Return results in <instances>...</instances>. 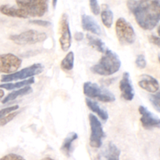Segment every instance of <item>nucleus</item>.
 <instances>
[{
	"label": "nucleus",
	"instance_id": "obj_27",
	"mask_svg": "<svg viewBox=\"0 0 160 160\" xmlns=\"http://www.w3.org/2000/svg\"><path fill=\"white\" fill-rule=\"evenodd\" d=\"M135 63L138 68L145 69L147 66V62L144 55H138L135 59Z\"/></svg>",
	"mask_w": 160,
	"mask_h": 160
},
{
	"label": "nucleus",
	"instance_id": "obj_29",
	"mask_svg": "<svg viewBox=\"0 0 160 160\" xmlns=\"http://www.w3.org/2000/svg\"><path fill=\"white\" fill-rule=\"evenodd\" d=\"M0 160H26L24 158H23L22 156H19V155L13 154V153H10V154H8L4 156L3 157H2Z\"/></svg>",
	"mask_w": 160,
	"mask_h": 160
},
{
	"label": "nucleus",
	"instance_id": "obj_5",
	"mask_svg": "<svg viewBox=\"0 0 160 160\" xmlns=\"http://www.w3.org/2000/svg\"><path fill=\"white\" fill-rule=\"evenodd\" d=\"M116 34L121 45H130L134 43L136 34L132 25L123 17H120L116 22Z\"/></svg>",
	"mask_w": 160,
	"mask_h": 160
},
{
	"label": "nucleus",
	"instance_id": "obj_12",
	"mask_svg": "<svg viewBox=\"0 0 160 160\" xmlns=\"http://www.w3.org/2000/svg\"><path fill=\"white\" fill-rule=\"evenodd\" d=\"M120 89L123 99L127 101H132L134 97V90L130 73L128 72L123 73L120 82Z\"/></svg>",
	"mask_w": 160,
	"mask_h": 160
},
{
	"label": "nucleus",
	"instance_id": "obj_33",
	"mask_svg": "<svg viewBox=\"0 0 160 160\" xmlns=\"http://www.w3.org/2000/svg\"><path fill=\"white\" fill-rule=\"evenodd\" d=\"M4 95H5L4 91H3L2 89L0 88V99H2V98H3V96H4Z\"/></svg>",
	"mask_w": 160,
	"mask_h": 160
},
{
	"label": "nucleus",
	"instance_id": "obj_17",
	"mask_svg": "<svg viewBox=\"0 0 160 160\" xmlns=\"http://www.w3.org/2000/svg\"><path fill=\"white\" fill-rule=\"evenodd\" d=\"M32 92H33L32 88L30 87V86H26V87L22 88L17 89V90L13 91L12 92L9 93V95H6V96L2 100V103H3V104H6V103L9 102L13 101V100H15L16 98H19V97L28 95V94L31 93Z\"/></svg>",
	"mask_w": 160,
	"mask_h": 160
},
{
	"label": "nucleus",
	"instance_id": "obj_6",
	"mask_svg": "<svg viewBox=\"0 0 160 160\" xmlns=\"http://www.w3.org/2000/svg\"><path fill=\"white\" fill-rule=\"evenodd\" d=\"M44 70V66L42 63H34L30 67L23 68L19 71L15 72L11 74L2 75L1 78L2 82L9 83L12 81H17L19 80H27L33 78L34 76L40 74Z\"/></svg>",
	"mask_w": 160,
	"mask_h": 160
},
{
	"label": "nucleus",
	"instance_id": "obj_16",
	"mask_svg": "<svg viewBox=\"0 0 160 160\" xmlns=\"http://www.w3.org/2000/svg\"><path fill=\"white\" fill-rule=\"evenodd\" d=\"M86 104H87L88 107L92 112L96 113L102 121L106 122V120H108V118H109V114H108L107 111L105 110L104 109H102V108L98 104V102H96L94 101V100L87 98H86Z\"/></svg>",
	"mask_w": 160,
	"mask_h": 160
},
{
	"label": "nucleus",
	"instance_id": "obj_15",
	"mask_svg": "<svg viewBox=\"0 0 160 160\" xmlns=\"http://www.w3.org/2000/svg\"><path fill=\"white\" fill-rule=\"evenodd\" d=\"M78 138V135L75 132H70L67 135L66 138L64 139L62 145L61 146V151L67 157H70L72 153V145L74 141Z\"/></svg>",
	"mask_w": 160,
	"mask_h": 160
},
{
	"label": "nucleus",
	"instance_id": "obj_30",
	"mask_svg": "<svg viewBox=\"0 0 160 160\" xmlns=\"http://www.w3.org/2000/svg\"><path fill=\"white\" fill-rule=\"evenodd\" d=\"M30 23L41 27H49L51 25V22L42 20H30Z\"/></svg>",
	"mask_w": 160,
	"mask_h": 160
},
{
	"label": "nucleus",
	"instance_id": "obj_24",
	"mask_svg": "<svg viewBox=\"0 0 160 160\" xmlns=\"http://www.w3.org/2000/svg\"><path fill=\"white\" fill-rule=\"evenodd\" d=\"M150 102H151L152 105L153 106V107L156 109V110L157 112H159L160 111V93L159 92H156V93L152 94L149 96Z\"/></svg>",
	"mask_w": 160,
	"mask_h": 160
},
{
	"label": "nucleus",
	"instance_id": "obj_21",
	"mask_svg": "<svg viewBox=\"0 0 160 160\" xmlns=\"http://www.w3.org/2000/svg\"><path fill=\"white\" fill-rule=\"evenodd\" d=\"M86 36H87V39L89 45H90L92 48H94L95 49H96L97 51L99 52L104 53L108 49V48H106L104 42H103L100 38H98L95 37V36L94 35H92V34H88Z\"/></svg>",
	"mask_w": 160,
	"mask_h": 160
},
{
	"label": "nucleus",
	"instance_id": "obj_13",
	"mask_svg": "<svg viewBox=\"0 0 160 160\" xmlns=\"http://www.w3.org/2000/svg\"><path fill=\"white\" fill-rule=\"evenodd\" d=\"M139 87L150 93H156L159 89V81L154 77L148 74H142L138 81Z\"/></svg>",
	"mask_w": 160,
	"mask_h": 160
},
{
	"label": "nucleus",
	"instance_id": "obj_23",
	"mask_svg": "<svg viewBox=\"0 0 160 160\" xmlns=\"http://www.w3.org/2000/svg\"><path fill=\"white\" fill-rule=\"evenodd\" d=\"M73 66H74V53L70 51L62 59L61 62V68L66 71H70L73 70Z\"/></svg>",
	"mask_w": 160,
	"mask_h": 160
},
{
	"label": "nucleus",
	"instance_id": "obj_32",
	"mask_svg": "<svg viewBox=\"0 0 160 160\" xmlns=\"http://www.w3.org/2000/svg\"><path fill=\"white\" fill-rule=\"evenodd\" d=\"M84 34H83L82 32H81V31H78V32H76L74 34V38L75 40L78 41V42H81V41H82L83 39H84Z\"/></svg>",
	"mask_w": 160,
	"mask_h": 160
},
{
	"label": "nucleus",
	"instance_id": "obj_19",
	"mask_svg": "<svg viewBox=\"0 0 160 160\" xmlns=\"http://www.w3.org/2000/svg\"><path fill=\"white\" fill-rule=\"evenodd\" d=\"M101 13V19L102 23L107 28H110L113 23V12L106 4L102 6V10H100Z\"/></svg>",
	"mask_w": 160,
	"mask_h": 160
},
{
	"label": "nucleus",
	"instance_id": "obj_14",
	"mask_svg": "<svg viewBox=\"0 0 160 160\" xmlns=\"http://www.w3.org/2000/svg\"><path fill=\"white\" fill-rule=\"evenodd\" d=\"M81 25L84 31L92 32L96 35H100L102 34L101 27L98 25L96 20L91 16L87 14H83L81 16Z\"/></svg>",
	"mask_w": 160,
	"mask_h": 160
},
{
	"label": "nucleus",
	"instance_id": "obj_18",
	"mask_svg": "<svg viewBox=\"0 0 160 160\" xmlns=\"http://www.w3.org/2000/svg\"><path fill=\"white\" fill-rule=\"evenodd\" d=\"M34 83V78H31L29 79L23 80L20 81H16V82H9L4 83L2 84H0V88L6 89V90H17V89L22 88L26 86H30L31 84Z\"/></svg>",
	"mask_w": 160,
	"mask_h": 160
},
{
	"label": "nucleus",
	"instance_id": "obj_20",
	"mask_svg": "<svg viewBox=\"0 0 160 160\" xmlns=\"http://www.w3.org/2000/svg\"><path fill=\"white\" fill-rule=\"evenodd\" d=\"M120 150L112 142H109L104 151L105 160H120Z\"/></svg>",
	"mask_w": 160,
	"mask_h": 160
},
{
	"label": "nucleus",
	"instance_id": "obj_26",
	"mask_svg": "<svg viewBox=\"0 0 160 160\" xmlns=\"http://www.w3.org/2000/svg\"><path fill=\"white\" fill-rule=\"evenodd\" d=\"M89 5H90V9L93 14L95 15H98L100 13V8L99 4H98V0H89Z\"/></svg>",
	"mask_w": 160,
	"mask_h": 160
},
{
	"label": "nucleus",
	"instance_id": "obj_1",
	"mask_svg": "<svg viewBox=\"0 0 160 160\" xmlns=\"http://www.w3.org/2000/svg\"><path fill=\"white\" fill-rule=\"evenodd\" d=\"M128 9L135 17L138 24L145 31L153 30L160 20L159 0H130Z\"/></svg>",
	"mask_w": 160,
	"mask_h": 160
},
{
	"label": "nucleus",
	"instance_id": "obj_35",
	"mask_svg": "<svg viewBox=\"0 0 160 160\" xmlns=\"http://www.w3.org/2000/svg\"><path fill=\"white\" fill-rule=\"evenodd\" d=\"M41 160H55V159H52V158H50V157H45V158H44V159H42Z\"/></svg>",
	"mask_w": 160,
	"mask_h": 160
},
{
	"label": "nucleus",
	"instance_id": "obj_25",
	"mask_svg": "<svg viewBox=\"0 0 160 160\" xmlns=\"http://www.w3.org/2000/svg\"><path fill=\"white\" fill-rule=\"evenodd\" d=\"M18 113L19 112H16V111H14V112H10V113L7 114V115L1 117V118H0V127L5 126V125L7 124L8 123H9L11 120H13V119L18 115Z\"/></svg>",
	"mask_w": 160,
	"mask_h": 160
},
{
	"label": "nucleus",
	"instance_id": "obj_3",
	"mask_svg": "<svg viewBox=\"0 0 160 160\" xmlns=\"http://www.w3.org/2000/svg\"><path fill=\"white\" fill-rule=\"evenodd\" d=\"M16 3L23 19L42 17L48 9V0H16Z\"/></svg>",
	"mask_w": 160,
	"mask_h": 160
},
{
	"label": "nucleus",
	"instance_id": "obj_8",
	"mask_svg": "<svg viewBox=\"0 0 160 160\" xmlns=\"http://www.w3.org/2000/svg\"><path fill=\"white\" fill-rule=\"evenodd\" d=\"M89 122L91 127V135L89 143L91 147L95 148H101L102 145V140L105 138V133L103 131L101 122L93 114H89Z\"/></svg>",
	"mask_w": 160,
	"mask_h": 160
},
{
	"label": "nucleus",
	"instance_id": "obj_9",
	"mask_svg": "<svg viewBox=\"0 0 160 160\" xmlns=\"http://www.w3.org/2000/svg\"><path fill=\"white\" fill-rule=\"evenodd\" d=\"M22 60L12 53L0 54V73L11 74L17 71L20 67Z\"/></svg>",
	"mask_w": 160,
	"mask_h": 160
},
{
	"label": "nucleus",
	"instance_id": "obj_10",
	"mask_svg": "<svg viewBox=\"0 0 160 160\" xmlns=\"http://www.w3.org/2000/svg\"><path fill=\"white\" fill-rule=\"evenodd\" d=\"M59 44L62 51L67 52L70 49L72 43V35L70 29L68 15L63 13L59 20Z\"/></svg>",
	"mask_w": 160,
	"mask_h": 160
},
{
	"label": "nucleus",
	"instance_id": "obj_2",
	"mask_svg": "<svg viewBox=\"0 0 160 160\" xmlns=\"http://www.w3.org/2000/svg\"><path fill=\"white\" fill-rule=\"evenodd\" d=\"M121 61L118 55L112 50L107 49L96 64L91 67L95 74L101 76H111L120 70Z\"/></svg>",
	"mask_w": 160,
	"mask_h": 160
},
{
	"label": "nucleus",
	"instance_id": "obj_7",
	"mask_svg": "<svg viewBox=\"0 0 160 160\" xmlns=\"http://www.w3.org/2000/svg\"><path fill=\"white\" fill-rule=\"evenodd\" d=\"M48 36L45 33L34 31V30H28L20 34L11 35L9 39L17 45H28L45 42Z\"/></svg>",
	"mask_w": 160,
	"mask_h": 160
},
{
	"label": "nucleus",
	"instance_id": "obj_34",
	"mask_svg": "<svg viewBox=\"0 0 160 160\" xmlns=\"http://www.w3.org/2000/svg\"><path fill=\"white\" fill-rule=\"evenodd\" d=\"M57 2H58V0H52V6L54 9H56V5H57Z\"/></svg>",
	"mask_w": 160,
	"mask_h": 160
},
{
	"label": "nucleus",
	"instance_id": "obj_22",
	"mask_svg": "<svg viewBox=\"0 0 160 160\" xmlns=\"http://www.w3.org/2000/svg\"><path fill=\"white\" fill-rule=\"evenodd\" d=\"M0 12L4 15L11 17H17L23 18V16L20 10L16 6H9V5H2L0 6Z\"/></svg>",
	"mask_w": 160,
	"mask_h": 160
},
{
	"label": "nucleus",
	"instance_id": "obj_4",
	"mask_svg": "<svg viewBox=\"0 0 160 160\" xmlns=\"http://www.w3.org/2000/svg\"><path fill=\"white\" fill-rule=\"evenodd\" d=\"M84 94L91 98H96L103 102H112L116 100L115 95L104 87L99 86L96 83L87 81L83 87Z\"/></svg>",
	"mask_w": 160,
	"mask_h": 160
},
{
	"label": "nucleus",
	"instance_id": "obj_31",
	"mask_svg": "<svg viewBox=\"0 0 160 160\" xmlns=\"http://www.w3.org/2000/svg\"><path fill=\"white\" fill-rule=\"evenodd\" d=\"M149 41L151 42V43L154 44V45H157V46H159V38L158 36L156 35H150L149 36Z\"/></svg>",
	"mask_w": 160,
	"mask_h": 160
},
{
	"label": "nucleus",
	"instance_id": "obj_11",
	"mask_svg": "<svg viewBox=\"0 0 160 160\" xmlns=\"http://www.w3.org/2000/svg\"><path fill=\"white\" fill-rule=\"evenodd\" d=\"M141 114V122L143 128L146 130H152L160 128V120L157 116L148 110L145 106H140L138 108Z\"/></svg>",
	"mask_w": 160,
	"mask_h": 160
},
{
	"label": "nucleus",
	"instance_id": "obj_28",
	"mask_svg": "<svg viewBox=\"0 0 160 160\" xmlns=\"http://www.w3.org/2000/svg\"><path fill=\"white\" fill-rule=\"evenodd\" d=\"M19 106H9V107H6L5 109H2L0 110V118L4 116L7 115V114L10 113V112H14V111H17V109H19Z\"/></svg>",
	"mask_w": 160,
	"mask_h": 160
}]
</instances>
